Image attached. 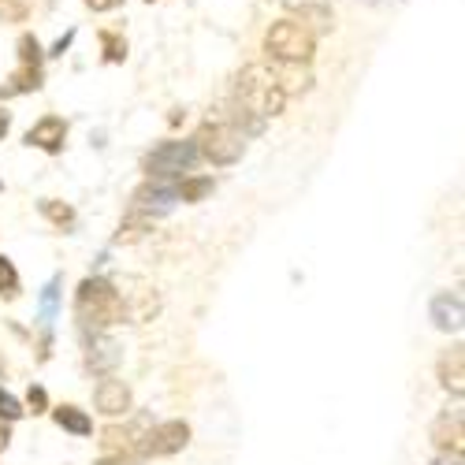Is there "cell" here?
I'll list each match as a JSON object with an SVG mask.
<instances>
[{
	"mask_svg": "<svg viewBox=\"0 0 465 465\" xmlns=\"http://www.w3.org/2000/svg\"><path fill=\"white\" fill-rule=\"evenodd\" d=\"M74 317H79L83 328L104 331L127 321V298L108 280H83L79 291H74Z\"/></svg>",
	"mask_w": 465,
	"mask_h": 465,
	"instance_id": "cell-1",
	"label": "cell"
},
{
	"mask_svg": "<svg viewBox=\"0 0 465 465\" xmlns=\"http://www.w3.org/2000/svg\"><path fill=\"white\" fill-rule=\"evenodd\" d=\"M239 104H246L261 120H272V115L283 112L287 94L276 86V71L268 64H250L239 74Z\"/></svg>",
	"mask_w": 465,
	"mask_h": 465,
	"instance_id": "cell-2",
	"label": "cell"
},
{
	"mask_svg": "<svg viewBox=\"0 0 465 465\" xmlns=\"http://www.w3.org/2000/svg\"><path fill=\"white\" fill-rule=\"evenodd\" d=\"M193 149H198V157H205L209 164L227 168V164L242 161L246 134H239L227 120H209L198 127V134H193Z\"/></svg>",
	"mask_w": 465,
	"mask_h": 465,
	"instance_id": "cell-3",
	"label": "cell"
},
{
	"mask_svg": "<svg viewBox=\"0 0 465 465\" xmlns=\"http://www.w3.org/2000/svg\"><path fill=\"white\" fill-rule=\"evenodd\" d=\"M313 49H317V34L294 19H280L264 34V53L272 60H309Z\"/></svg>",
	"mask_w": 465,
	"mask_h": 465,
	"instance_id": "cell-4",
	"label": "cell"
},
{
	"mask_svg": "<svg viewBox=\"0 0 465 465\" xmlns=\"http://www.w3.org/2000/svg\"><path fill=\"white\" fill-rule=\"evenodd\" d=\"M193 164H198V149H193V142H164L145 157L149 179H161V183L183 179Z\"/></svg>",
	"mask_w": 465,
	"mask_h": 465,
	"instance_id": "cell-5",
	"label": "cell"
},
{
	"mask_svg": "<svg viewBox=\"0 0 465 465\" xmlns=\"http://www.w3.org/2000/svg\"><path fill=\"white\" fill-rule=\"evenodd\" d=\"M190 443V424L186 420H161L157 429H153L149 436H145V454L149 458H172V454H179L183 447Z\"/></svg>",
	"mask_w": 465,
	"mask_h": 465,
	"instance_id": "cell-6",
	"label": "cell"
},
{
	"mask_svg": "<svg viewBox=\"0 0 465 465\" xmlns=\"http://www.w3.org/2000/svg\"><path fill=\"white\" fill-rule=\"evenodd\" d=\"M131 402H134L131 387H127L124 380L108 376V372H104V380L94 387V406H97V413H104V417H124V413L131 410Z\"/></svg>",
	"mask_w": 465,
	"mask_h": 465,
	"instance_id": "cell-7",
	"label": "cell"
},
{
	"mask_svg": "<svg viewBox=\"0 0 465 465\" xmlns=\"http://www.w3.org/2000/svg\"><path fill=\"white\" fill-rule=\"evenodd\" d=\"M272 71H276V86L287 94V97H298L313 86V71H309V60H272Z\"/></svg>",
	"mask_w": 465,
	"mask_h": 465,
	"instance_id": "cell-8",
	"label": "cell"
},
{
	"mask_svg": "<svg viewBox=\"0 0 465 465\" xmlns=\"http://www.w3.org/2000/svg\"><path fill=\"white\" fill-rule=\"evenodd\" d=\"M64 138H67V124L60 115H45V120H37L30 131H26V145H37L45 153H60L64 149Z\"/></svg>",
	"mask_w": 465,
	"mask_h": 465,
	"instance_id": "cell-9",
	"label": "cell"
},
{
	"mask_svg": "<svg viewBox=\"0 0 465 465\" xmlns=\"http://www.w3.org/2000/svg\"><path fill=\"white\" fill-rule=\"evenodd\" d=\"M172 202H179V198H175V186L153 179L149 186H142V190L134 193V213H142V216H149V213H168Z\"/></svg>",
	"mask_w": 465,
	"mask_h": 465,
	"instance_id": "cell-10",
	"label": "cell"
},
{
	"mask_svg": "<svg viewBox=\"0 0 465 465\" xmlns=\"http://www.w3.org/2000/svg\"><path fill=\"white\" fill-rule=\"evenodd\" d=\"M432 443L443 450V454H461L465 447V432H461V413H443L436 424H432Z\"/></svg>",
	"mask_w": 465,
	"mask_h": 465,
	"instance_id": "cell-11",
	"label": "cell"
},
{
	"mask_svg": "<svg viewBox=\"0 0 465 465\" xmlns=\"http://www.w3.org/2000/svg\"><path fill=\"white\" fill-rule=\"evenodd\" d=\"M138 450V436L127 424H108L101 432V458H131Z\"/></svg>",
	"mask_w": 465,
	"mask_h": 465,
	"instance_id": "cell-12",
	"label": "cell"
},
{
	"mask_svg": "<svg viewBox=\"0 0 465 465\" xmlns=\"http://www.w3.org/2000/svg\"><path fill=\"white\" fill-rule=\"evenodd\" d=\"M440 383L454 399H461V391H465V351L461 346H450V351L440 358Z\"/></svg>",
	"mask_w": 465,
	"mask_h": 465,
	"instance_id": "cell-13",
	"label": "cell"
},
{
	"mask_svg": "<svg viewBox=\"0 0 465 465\" xmlns=\"http://www.w3.org/2000/svg\"><path fill=\"white\" fill-rule=\"evenodd\" d=\"M432 321L440 331H461L465 309H461V294H440L432 302Z\"/></svg>",
	"mask_w": 465,
	"mask_h": 465,
	"instance_id": "cell-14",
	"label": "cell"
},
{
	"mask_svg": "<svg viewBox=\"0 0 465 465\" xmlns=\"http://www.w3.org/2000/svg\"><path fill=\"white\" fill-rule=\"evenodd\" d=\"M53 420L60 424L64 432H74V436H90V432H94V420H90L86 410H79V406H56V410H53Z\"/></svg>",
	"mask_w": 465,
	"mask_h": 465,
	"instance_id": "cell-15",
	"label": "cell"
},
{
	"mask_svg": "<svg viewBox=\"0 0 465 465\" xmlns=\"http://www.w3.org/2000/svg\"><path fill=\"white\" fill-rule=\"evenodd\" d=\"M42 86V67L37 64H23L15 74H12V83L8 86H0V97H15V94H30Z\"/></svg>",
	"mask_w": 465,
	"mask_h": 465,
	"instance_id": "cell-16",
	"label": "cell"
},
{
	"mask_svg": "<svg viewBox=\"0 0 465 465\" xmlns=\"http://www.w3.org/2000/svg\"><path fill=\"white\" fill-rule=\"evenodd\" d=\"M213 179L209 175H183L179 183H175V198L179 202H205L209 193H213Z\"/></svg>",
	"mask_w": 465,
	"mask_h": 465,
	"instance_id": "cell-17",
	"label": "cell"
},
{
	"mask_svg": "<svg viewBox=\"0 0 465 465\" xmlns=\"http://www.w3.org/2000/svg\"><path fill=\"white\" fill-rule=\"evenodd\" d=\"M120 361V346L112 339H94L90 342V369L94 372H112V365Z\"/></svg>",
	"mask_w": 465,
	"mask_h": 465,
	"instance_id": "cell-18",
	"label": "cell"
},
{
	"mask_svg": "<svg viewBox=\"0 0 465 465\" xmlns=\"http://www.w3.org/2000/svg\"><path fill=\"white\" fill-rule=\"evenodd\" d=\"M149 227H153V216L131 213V216L120 223V231H115V242H138V239H145V235H149Z\"/></svg>",
	"mask_w": 465,
	"mask_h": 465,
	"instance_id": "cell-19",
	"label": "cell"
},
{
	"mask_svg": "<svg viewBox=\"0 0 465 465\" xmlns=\"http://www.w3.org/2000/svg\"><path fill=\"white\" fill-rule=\"evenodd\" d=\"M42 216H45V220H53L56 227H71V223H74V209H71V205H64V202H53V198H49V202H42Z\"/></svg>",
	"mask_w": 465,
	"mask_h": 465,
	"instance_id": "cell-20",
	"label": "cell"
},
{
	"mask_svg": "<svg viewBox=\"0 0 465 465\" xmlns=\"http://www.w3.org/2000/svg\"><path fill=\"white\" fill-rule=\"evenodd\" d=\"M0 298H19V272L5 257H0Z\"/></svg>",
	"mask_w": 465,
	"mask_h": 465,
	"instance_id": "cell-21",
	"label": "cell"
},
{
	"mask_svg": "<svg viewBox=\"0 0 465 465\" xmlns=\"http://www.w3.org/2000/svg\"><path fill=\"white\" fill-rule=\"evenodd\" d=\"M101 42H104V60H108V64H120V60L127 56V42H120L115 34H104Z\"/></svg>",
	"mask_w": 465,
	"mask_h": 465,
	"instance_id": "cell-22",
	"label": "cell"
},
{
	"mask_svg": "<svg viewBox=\"0 0 465 465\" xmlns=\"http://www.w3.org/2000/svg\"><path fill=\"white\" fill-rule=\"evenodd\" d=\"M26 410L19 406V399L15 395H8V391H0V420H19Z\"/></svg>",
	"mask_w": 465,
	"mask_h": 465,
	"instance_id": "cell-23",
	"label": "cell"
},
{
	"mask_svg": "<svg viewBox=\"0 0 465 465\" xmlns=\"http://www.w3.org/2000/svg\"><path fill=\"white\" fill-rule=\"evenodd\" d=\"M26 406L34 410V413H45L49 410V395H45V387H30V391H26Z\"/></svg>",
	"mask_w": 465,
	"mask_h": 465,
	"instance_id": "cell-24",
	"label": "cell"
},
{
	"mask_svg": "<svg viewBox=\"0 0 465 465\" xmlns=\"http://www.w3.org/2000/svg\"><path fill=\"white\" fill-rule=\"evenodd\" d=\"M19 53H23V64H42V45H37L30 34L19 42Z\"/></svg>",
	"mask_w": 465,
	"mask_h": 465,
	"instance_id": "cell-25",
	"label": "cell"
},
{
	"mask_svg": "<svg viewBox=\"0 0 465 465\" xmlns=\"http://www.w3.org/2000/svg\"><path fill=\"white\" fill-rule=\"evenodd\" d=\"M120 5H124V0H86V8H94V12H112Z\"/></svg>",
	"mask_w": 465,
	"mask_h": 465,
	"instance_id": "cell-26",
	"label": "cell"
},
{
	"mask_svg": "<svg viewBox=\"0 0 465 465\" xmlns=\"http://www.w3.org/2000/svg\"><path fill=\"white\" fill-rule=\"evenodd\" d=\"M12 443V429H8V424H0V450H5Z\"/></svg>",
	"mask_w": 465,
	"mask_h": 465,
	"instance_id": "cell-27",
	"label": "cell"
},
{
	"mask_svg": "<svg viewBox=\"0 0 465 465\" xmlns=\"http://www.w3.org/2000/svg\"><path fill=\"white\" fill-rule=\"evenodd\" d=\"M8 127H12V120H8V112H0V142H5V134H8Z\"/></svg>",
	"mask_w": 465,
	"mask_h": 465,
	"instance_id": "cell-28",
	"label": "cell"
},
{
	"mask_svg": "<svg viewBox=\"0 0 465 465\" xmlns=\"http://www.w3.org/2000/svg\"><path fill=\"white\" fill-rule=\"evenodd\" d=\"M436 465H461V454H443Z\"/></svg>",
	"mask_w": 465,
	"mask_h": 465,
	"instance_id": "cell-29",
	"label": "cell"
},
{
	"mask_svg": "<svg viewBox=\"0 0 465 465\" xmlns=\"http://www.w3.org/2000/svg\"><path fill=\"white\" fill-rule=\"evenodd\" d=\"M97 465H131V458H101Z\"/></svg>",
	"mask_w": 465,
	"mask_h": 465,
	"instance_id": "cell-30",
	"label": "cell"
},
{
	"mask_svg": "<svg viewBox=\"0 0 465 465\" xmlns=\"http://www.w3.org/2000/svg\"><path fill=\"white\" fill-rule=\"evenodd\" d=\"M0 372H5V361H0Z\"/></svg>",
	"mask_w": 465,
	"mask_h": 465,
	"instance_id": "cell-31",
	"label": "cell"
},
{
	"mask_svg": "<svg viewBox=\"0 0 465 465\" xmlns=\"http://www.w3.org/2000/svg\"><path fill=\"white\" fill-rule=\"evenodd\" d=\"M149 5H153V0H149Z\"/></svg>",
	"mask_w": 465,
	"mask_h": 465,
	"instance_id": "cell-32",
	"label": "cell"
}]
</instances>
